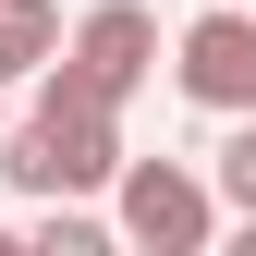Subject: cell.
<instances>
[{
	"mask_svg": "<svg viewBox=\"0 0 256 256\" xmlns=\"http://www.w3.org/2000/svg\"><path fill=\"white\" fill-rule=\"evenodd\" d=\"M0 171H12L37 208L49 196H110V183H122V110L86 98V86L49 61V74H37V110L0 134Z\"/></svg>",
	"mask_w": 256,
	"mask_h": 256,
	"instance_id": "6da1fadb",
	"label": "cell"
},
{
	"mask_svg": "<svg viewBox=\"0 0 256 256\" xmlns=\"http://www.w3.org/2000/svg\"><path fill=\"white\" fill-rule=\"evenodd\" d=\"M220 183H196L183 158H122V183H110V232L122 244H146V256H208L220 232Z\"/></svg>",
	"mask_w": 256,
	"mask_h": 256,
	"instance_id": "7a4b0ae2",
	"label": "cell"
},
{
	"mask_svg": "<svg viewBox=\"0 0 256 256\" xmlns=\"http://www.w3.org/2000/svg\"><path fill=\"white\" fill-rule=\"evenodd\" d=\"M171 86H183L196 110H220V122H244V110H256V0H208V12L183 24Z\"/></svg>",
	"mask_w": 256,
	"mask_h": 256,
	"instance_id": "3957f363",
	"label": "cell"
},
{
	"mask_svg": "<svg viewBox=\"0 0 256 256\" xmlns=\"http://www.w3.org/2000/svg\"><path fill=\"white\" fill-rule=\"evenodd\" d=\"M61 74H74L86 98H110V110H122V98L158 74V12H146V0H98V12L74 24V49H61Z\"/></svg>",
	"mask_w": 256,
	"mask_h": 256,
	"instance_id": "277c9868",
	"label": "cell"
},
{
	"mask_svg": "<svg viewBox=\"0 0 256 256\" xmlns=\"http://www.w3.org/2000/svg\"><path fill=\"white\" fill-rule=\"evenodd\" d=\"M61 49H74V37H61V12H49V0H0V86L49 74Z\"/></svg>",
	"mask_w": 256,
	"mask_h": 256,
	"instance_id": "5b68a950",
	"label": "cell"
},
{
	"mask_svg": "<svg viewBox=\"0 0 256 256\" xmlns=\"http://www.w3.org/2000/svg\"><path fill=\"white\" fill-rule=\"evenodd\" d=\"M220 196H232V220H256V110L220 134Z\"/></svg>",
	"mask_w": 256,
	"mask_h": 256,
	"instance_id": "8992f818",
	"label": "cell"
},
{
	"mask_svg": "<svg viewBox=\"0 0 256 256\" xmlns=\"http://www.w3.org/2000/svg\"><path fill=\"white\" fill-rule=\"evenodd\" d=\"M37 244H49V256H98L110 232L86 220V196H49V220H37Z\"/></svg>",
	"mask_w": 256,
	"mask_h": 256,
	"instance_id": "52a82bcc",
	"label": "cell"
}]
</instances>
